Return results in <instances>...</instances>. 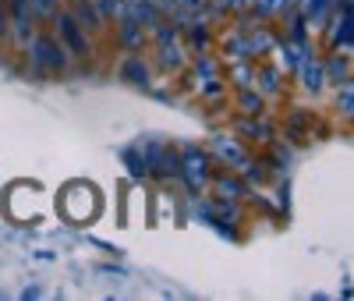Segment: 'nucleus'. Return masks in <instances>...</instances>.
Instances as JSON below:
<instances>
[{
  "label": "nucleus",
  "instance_id": "1",
  "mask_svg": "<svg viewBox=\"0 0 354 301\" xmlns=\"http://www.w3.org/2000/svg\"><path fill=\"white\" fill-rule=\"evenodd\" d=\"M28 60H32V68H39V71H61L68 64L61 43L50 39V36H36L32 39V46H28Z\"/></svg>",
  "mask_w": 354,
  "mask_h": 301
},
{
  "label": "nucleus",
  "instance_id": "2",
  "mask_svg": "<svg viewBox=\"0 0 354 301\" xmlns=\"http://www.w3.org/2000/svg\"><path fill=\"white\" fill-rule=\"evenodd\" d=\"M177 174L188 181V188H192V192H198L205 181H209V160H205L195 145H188V149H185V156L177 160Z\"/></svg>",
  "mask_w": 354,
  "mask_h": 301
},
{
  "label": "nucleus",
  "instance_id": "3",
  "mask_svg": "<svg viewBox=\"0 0 354 301\" xmlns=\"http://www.w3.org/2000/svg\"><path fill=\"white\" fill-rule=\"evenodd\" d=\"M145 167H156V174L160 177H177V156L170 153L167 145H160V142H149L145 145Z\"/></svg>",
  "mask_w": 354,
  "mask_h": 301
},
{
  "label": "nucleus",
  "instance_id": "4",
  "mask_svg": "<svg viewBox=\"0 0 354 301\" xmlns=\"http://www.w3.org/2000/svg\"><path fill=\"white\" fill-rule=\"evenodd\" d=\"M213 149H216V156L220 160H227L230 167H238V170H245L248 167V156H245V149L234 142V138H227V135H216L213 138Z\"/></svg>",
  "mask_w": 354,
  "mask_h": 301
},
{
  "label": "nucleus",
  "instance_id": "5",
  "mask_svg": "<svg viewBox=\"0 0 354 301\" xmlns=\"http://www.w3.org/2000/svg\"><path fill=\"white\" fill-rule=\"evenodd\" d=\"M57 25H61V36L68 39L71 53H85V39H82V33H78V21H75L71 15H57Z\"/></svg>",
  "mask_w": 354,
  "mask_h": 301
},
{
  "label": "nucleus",
  "instance_id": "6",
  "mask_svg": "<svg viewBox=\"0 0 354 301\" xmlns=\"http://www.w3.org/2000/svg\"><path fill=\"white\" fill-rule=\"evenodd\" d=\"M160 64H163L167 71L185 64V50L177 46V39H163V43H160Z\"/></svg>",
  "mask_w": 354,
  "mask_h": 301
},
{
  "label": "nucleus",
  "instance_id": "7",
  "mask_svg": "<svg viewBox=\"0 0 354 301\" xmlns=\"http://www.w3.org/2000/svg\"><path fill=\"white\" fill-rule=\"evenodd\" d=\"M337 25H340V28H333V46L351 50V4H344V15H340Z\"/></svg>",
  "mask_w": 354,
  "mask_h": 301
},
{
  "label": "nucleus",
  "instance_id": "8",
  "mask_svg": "<svg viewBox=\"0 0 354 301\" xmlns=\"http://www.w3.org/2000/svg\"><path fill=\"white\" fill-rule=\"evenodd\" d=\"M124 78H131L135 85H149V71H145V64L138 57H131L128 64H124Z\"/></svg>",
  "mask_w": 354,
  "mask_h": 301
},
{
  "label": "nucleus",
  "instance_id": "9",
  "mask_svg": "<svg viewBox=\"0 0 354 301\" xmlns=\"http://www.w3.org/2000/svg\"><path fill=\"white\" fill-rule=\"evenodd\" d=\"M241 110L248 113V117H259L262 113V96H255V93H248V89H241Z\"/></svg>",
  "mask_w": 354,
  "mask_h": 301
},
{
  "label": "nucleus",
  "instance_id": "10",
  "mask_svg": "<svg viewBox=\"0 0 354 301\" xmlns=\"http://www.w3.org/2000/svg\"><path fill=\"white\" fill-rule=\"evenodd\" d=\"M301 71H305V85L308 89H319L322 85V68L315 64V60H301Z\"/></svg>",
  "mask_w": 354,
  "mask_h": 301
},
{
  "label": "nucleus",
  "instance_id": "11",
  "mask_svg": "<svg viewBox=\"0 0 354 301\" xmlns=\"http://www.w3.org/2000/svg\"><path fill=\"white\" fill-rule=\"evenodd\" d=\"M220 192L227 195V199H241L245 195V185H241V181H234V177H220Z\"/></svg>",
  "mask_w": 354,
  "mask_h": 301
},
{
  "label": "nucleus",
  "instance_id": "12",
  "mask_svg": "<svg viewBox=\"0 0 354 301\" xmlns=\"http://www.w3.org/2000/svg\"><path fill=\"white\" fill-rule=\"evenodd\" d=\"M259 78H262V89H266V93H277V89H280V71H277V68H266Z\"/></svg>",
  "mask_w": 354,
  "mask_h": 301
},
{
  "label": "nucleus",
  "instance_id": "13",
  "mask_svg": "<svg viewBox=\"0 0 354 301\" xmlns=\"http://www.w3.org/2000/svg\"><path fill=\"white\" fill-rule=\"evenodd\" d=\"M330 75H333V78H340V82H347V60L333 57V60H330Z\"/></svg>",
  "mask_w": 354,
  "mask_h": 301
},
{
  "label": "nucleus",
  "instance_id": "14",
  "mask_svg": "<svg viewBox=\"0 0 354 301\" xmlns=\"http://www.w3.org/2000/svg\"><path fill=\"white\" fill-rule=\"evenodd\" d=\"M124 160H128V167H131L135 177H145V160H138L135 153H124Z\"/></svg>",
  "mask_w": 354,
  "mask_h": 301
},
{
  "label": "nucleus",
  "instance_id": "15",
  "mask_svg": "<svg viewBox=\"0 0 354 301\" xmlns=\"http://www.w3.org/2000/svg\"><path fill=\"white\" fill-rule=\"evenodd\" d=\"M337 103H340V110H344V113H351L354 96H351V85H347V82H344V93H340V100H337Z\"/></svg>",
  "mask_w": 354,
  "mask_h": 301
},
{
  "label": "nucleus",
  "instance_id": "16",
  "mask_svg": "<svg viewBox=\"0 0 354 301\" xmlns=\"http://www.w3.org/2000/svg\"><path fill=\"white\" fill-rule=\"evenodd\" d=\"M198 71H202L205 78H213V75H216V60H209V57H198Z\"/></svg>",
  "mask_w": 354,
  "mask_h": 301
},
{
  "label": "nucleus",
  "instance_id": "17",
  "mask_svg": "<svg viewBox=\"0 0 354 301\" xmlns=\"http://www.w3.org/2000/svg\"><path fill=\"white\" fill-rule=\"evenodd\" d=\"M234 75H238V85L248 89V68H234Z\"/></svg>",
  "mask_w": 354,
  "mask_h": 301
},
{
  "label": "nucleus",
  "instance_id": "18",
  "mask_svg": "<svg viewBox=\"0 0 354 301\" xmlns=\"http://www.w3.org/2000/svg\"><path fill=\"white\" fill-rule=\"evenodd\" d=\"M4 25H8V18H4V8H0V33H4Z\"/></svg>",
  "mask_w": 354,
  "mask_h": 301
}]
</instances>
